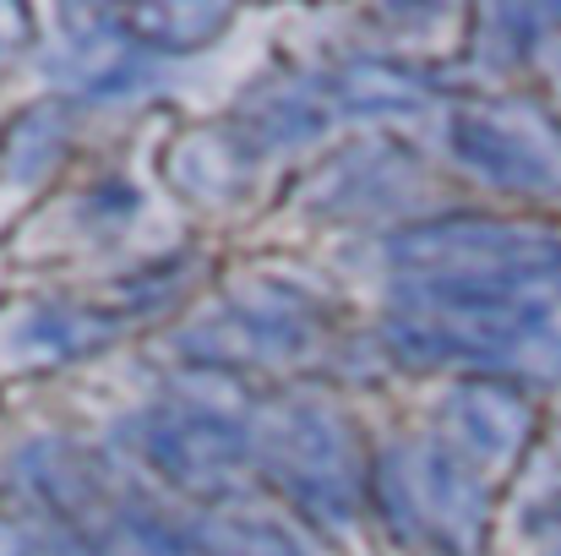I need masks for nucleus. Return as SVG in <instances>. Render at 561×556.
Here are the masks:
<instances>
[{"mask_svg": "<svg viewBox=\"0 0 561 556\" xmlns=\"http://www.w3.org/2000/svg\"><path fill=\"white\" fill-rule=\"evenodd\" d=\"M381 339L403 366L557 382L561 235L507 218H436L392 235Z\"/></svg>", "mask_w": 561, "mask_h": 556, "instance_id": "1", "label": "nucleus"}, {"mask_svg": "<svg viewBox=\"0 0 561 556\" xmlns=\"http://www.w3.org/2000/svg\"><path fill=\"white\" fill-rule=\"evenodd\" d=\"M22 475L77 556H213L207 541L153 513L71 442H38L22 458Z\"/></svg>", "mask_w": 561, "mask_h": 556, "instance_id": "2", "label": "nucleus"}, {"mask_svg": "<svg viewBox=\"0 0 561 556\" xmlns=\"http://www.w3.org/2000/svg\"><path fill=\"white\" fill-rule=\"evenodd\" d=\"M376 502L387 530L425 556H480L491 524V486L436 436L398 442L376 464Z\"/></svg>", "mask_w": 561, "mask_h": 556, "instance_id": "3", "label": "nucleus"}, {"mask_svg": "<svg viewBox=\"0 0 561 556\" xmlns=\"http://www.w3.org/2000/svg\"><path fill=\"white\" fill-rule=\"evenodd\" d=\"M256 458L267 480L322 530H350L360 519V447L339 409L322 398H284L256 431Z\"/></svg>", "mask_w": 561, "mask_h": 556, "instance_id": "4", "label": "nucleus"}, {"mask_svg": "<svg viewBox=\"0 0 561 556\" xmlns=\"http://www.w3.org/2000/svg\"><path fill=\"white\" fill-rule=\"evenodd\" d=\"M447 154L496 191L561 196V126L529 99H485L453 110Z\"/></svg>", "mask_w": 561, "mask_h": 556, "instance_id": "5", "label": "nucleus"}, {"mask_svg": "<svg viewBox=\"0 0 561 556\" xmlns=\"http://www.w3.org/2000/svg\"><path fill=\"white\" fill-rule=\"evenodd\" d=\"M131 442L164 480H175L186 491H213V486L234 480L256 453V431L240 420V409L202 398V393H175V398L137 409Z\"/></svg>", "mask_w": 561, "mask_h": 556, "instance_id": "6", "label": "nucleus"}, {"mask_svg": "<svg viewBox=\"0 0 561 556\" xmlns=\"http://www.w3.org/2000/svg\"><path fill=\"white\" fill-rule=\"evenodd\" d=\"M317 333V317L278 284H256L234 295L213 322H196L186 333V350L207 366H278L295 361Z\"/></svg>", "mask_w": 561, "mask_h": 556, "instance_id": "7", "label": "nucleus"}, {"mask_svg": "<svg viewBox=\"0 0 561 556\" xmlns=\"http://www.w3.org/2000/svg\"><path fill=\"white\" fill-rule=\"evenodd\" d=\"M529 425H535L529 393L502 376H463L447 387L436 409V442H447L480 480L507 475L518 464Z\"/></svg>", "mask_w": 561, "mask_h": 556, "instance_id": "8", "label": "nucleus"}, {"mask_svg": "<svg viewBox=\"0 0 561 556\" xmlns=\"http://www.w3.org/2000/svg\"><path fill=\"white\" fill-rule=\"evenodd\" d=\"M121 317L77 306V300H33L0 317V361L5 366H60L99 344H110Z\"/></svg>", "mask_w": 561, "mask_h": 556, "instance_id": "9", "label": "nucleus"}, {"mask_svg": "<svg viewBox=\"0 0 561 556\" xmlns=\"http://www.w3.org/2000/svg\"><path fill=\"white\" fill-rule=\"evenodd\" d=\"M88 27H66L55 55H49V71L55 82L77 88L82 99H121V93H137L148 82V60L137 55V44L115 27L110 11H77Z\"/></svg>", "mask_w": 561, "mask_h": 556, "instance_id": "10", "label": "nucleus"}, {"mask_svg": "<svg viewBox=\"0 0 561 556\" xmlns=\"http://www.w3.org/2000/svg\"><path fill=\"white\" fill-rule=\"evenodd\" d=\"M262 143L245 126H196L170 154V181L196 202H234L256 175Z\"/></svg>", "mask_w": 561, "mask_h": 556, "instance_id": "11", "label": "nucleus"}, {"mask_svg": "<svg viewBox=\"0 0 561 556\" xmlns=\"http://www.w3.org/2000/svg\"><path fill=\"white\" fill-rule=\"evenodd\" d=\"M115 27L137 44V49H159V55H191L213 38L229 33L234 11L229 5H207V0H142V5H115L110 11Z\"/></svg>", "mask_w": 561, "mask_h": 556, "instance_id": "12", "label": "nucleus"}, {"mask_svg": "<svg viewBox=\"0 0 561 556\" xmlns=\"http://www.w3.org/2000/svg\"><path fill=\"white\" fill-rule=\"evenodd\" d=\"M328 104L339 121H366V115H409L431 99L425 77L409 66H387V60H355L333 77H322Z\"/></svg>", "mask_w": 561, "mask_h": 556, "instance_id": "13", "label": "nucleus"}, {"mask_svg": "<svg viewBox=\"0 0 561 556\" xmlns=\"http://www.w3.org/2000/svg\"><path fill=\"white\" fill-rule=\"evenodd\" d=\"M66 137H71V126H66V110L55 104H44V110H27L16 126H11V137H5V175L11 185H33L60 154H66Z\"/></svg>", "mask_w": 561, "mask_h": 556, "instance_id": "14", "label": "nucleus"}, {"mask_svg": "<svg viewBox=\"0 0 561 556\" xmlns=\"http://www.w3.org/2000/svg\"><path fill=\"white\" fill-rule=\"evenodd\" d=\"M213 556H311V546L284 524V519H262V513H229L213 530Z\"/></svg>", "mask_w": 561, "mask_h": 556, "instance_id": "15", "label": "nucleus"}, {"mask_svg": "<svg viewBox=\"0 0 561 556\" xmlns=\"http://www.w3.org/2000/svg\"><path fill=\"white\" fill-rule=\"evenodd\" d=\"M27 44V11L22 5H0V66Z\"/></svg>", "mask_w": 561, "mask_h": 556, "instance_id": "16", "label": "nucleus"}, {"mask_svg": "<svg viewBox=\"0 0 561 556\" xmlns=\"http://www.w3.org/2000/svg\"><path fill=\"white\" fill-rule=\"evenodd\" d=\"M546 556H561V541H557V546H551V552H546Z\"/></svg>", "mask_w": 561, "mask_h": 556, "instance_id": "17", "label": "nucleus"}]
</instances>
